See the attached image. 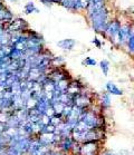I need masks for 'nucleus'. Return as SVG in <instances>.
Returning <instances> with one entry per match:
<instances>
[{
  "instance_id": "1",
  "label": "nucleus",
  "mask_w": 134,
  "mask_h": 155,
  "mask_svg": "<svg viewBox=\"0 0 134 155\" xmlns=\"http://www.w3.org/2000/svg\"><path fill=\"white\" fill-rule=\"evenodd\" d=\"M107 89H109V92H111V94H114V95H122L123 92L121 91L120 88H117L115 86V84L113 83H109L107 84Z\"/></svg>"
},
{
  "instance_id": "2",
  "label": "nucleus",
  "mask_w": 134,
  "mask_h": 155,
  "mask_svg": "<svg viewBox=\"0 0 134 155\" xmlns=\"http://www.w3.org/2000/svg\"><path fill=\"white\" fill-rule=\"evenodd\" d=\"M32 12H39V10L35 7L34 2H28V4H26V6H25V14L29 15V14H32Z\"/></svg>"
},
{
  "instance_id": "3",
  "label": "nucleus",
  "mask_w": 134,
  "mask_h": 155,
  "mask_svg": "<svg viewBox=\"0 0 134 155\" xmlns=\"http://www.w3.org/2000/svg\"><path fill=\"white\" fill-rule=\"evenodd\" d=\"M71 41V39H65V40H62V41H59L58 42V44H57V45H58V46H60L62 47V48H63V49H72V48H73V46H69V45H68V42Z\"/></svg>"
},
{
  "instance_id": "4",
  "label": "nucleus",
  "mask_w": 134,
  "mask_h": 155,
  "mask_svg": "<svg viewBox=\"0 0 134 155\" xmlns=\"http://www.w3.org/2000/svg\"><path fill=\"white\" fill-rule=\"evenodd\" d=\"M101 68H102V71H104V74H107V71H109V63L106 61V60H104V61H102L101 63Z\"/></svg>"
},
{
  "instance_id": "5",
  "label": "nucleus",
  "mask_w": 134,
  "mask_h": 155,
  "mask_svg": "<svg viewBox=\"0 0 134 155\" xmlns=\"http://www.w3.org/2000/svg\"><path fill=\"white\" fill-rule=\"evenodd\" d=\"M83 64H88V65H91V66H95L96 61L94 59H92V58H87L85 61H83Z\"/></svg>"
}]
</instances>
